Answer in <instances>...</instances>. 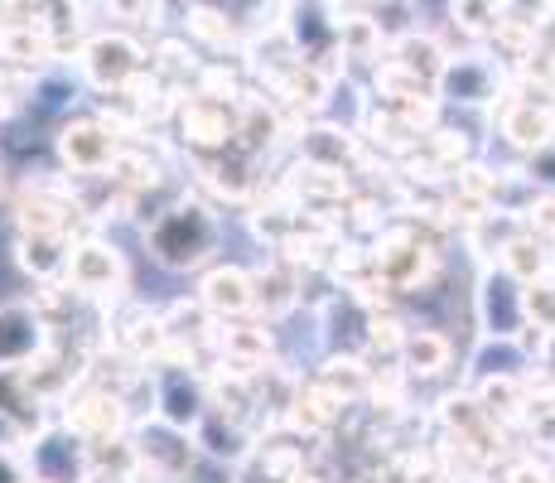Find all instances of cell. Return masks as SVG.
Masks as SVG:
<instances>
[{
	"label": "cell",
	"mask_w": 555,
	"mask_h": 483,
	"mask_svg": "<svg viewBox=\"0 0 555 483\" xmlns=\"http://www.w3.org/2000/svg\"><path fill=\"white\" fill-rule=\"evenodd\" d=\"M222 228L218 218H212L203 203H169L165 213H155L151 232H145V246L155 252L159 266H169V271H194L212 256V246H218Z\"/></svg>",
	"instance_id": "1"
},
{
	"label": "cell",
	"mask_w": 555,
	"mask_h": 483,
	"mask_svg": "<svg viewBox=\"0 0 555 483\" xmlns=\"http://www.w3.org/2000/svg\"><path fill=\"white\" fill-rule=\"evenodd\" d=\"M78 68L98 92H126V88H135V82L145 78L151 59H145L141 39H131L126 29H102V35L82 39Z\"/></svg>",
	"instance_id": "2"
},
{
	"label": "cell",
	"mask_w": 555,
	"mask_h": 483,
	"mask_svg": "<svg viewBox=\"0 0 555 483\" xmlns=\"http://www.w3.org/2000/svg\"><path fill=\"white\" fill-rule=\"evenodd\" d=\"M59 160L73 175H106L121 155V126L102 112H78L59 126Z\"/></svg>",
	"instance_id": "3"
},
{
	"label": "cell",
	"mask_w": 555,
	"mask_h": 483,
	"mask_svg": "<svg viewBox=\"0 0 555 483\" xmlns=\"http://www.w3.org/2000/svg\"><path fill=\"white\" fill-rule=\"evenodd\" d=\"M29 474L39 483H88L92 479V445L78 431H39L29 440Z\"/></svg>",
	"instance_id": "4"
},
{
	"label": "cell",
	"mask_w": 555,
	"mask_h": 483,
	"mask_svg": "<svg viewBox=\"0 0 555 483\" xmlns=\"http://www.w3.org/2000/svg\"><path fill=\"white\" fill-rule=\"evenodd\" d=\"M179 131L189 145L198 150H228L242 136V106L237 97H218V92H198L179 106Z\"/></svg>",
	"instance_id": "5"
},
{
	"label": "cell",
	"mask_w": 555,
	"mask_h": 483,
	"mask_svg": "<svg viewBox=\"0 0 555 483\" xmlns=\"http://www.w3.org/2000/svg\"><path fill=\"white\" fill-rule=\"evenodd\" d=\"M49 353V319L39 305L10 300L0 305V368L25 372Z\"/></svg>",
	"instance_id": "6"
},
{
	"label": "cell",
	"mask_w": 555,
	"mask_h": 483,
	"mask_svg": "<svg viewBox=\"0 0 555 483\" xmlns=\"http://www.w3.org/2000/svg\"><path fill=\"white\" fill-rule=\"evenodd\" d=\"M155 406H159V421L175 425V431L203 425V416L212 411L203 382L189 368H179V363H165V368L155 372Z\"/></svg>",
	"instance_id": "7"
},
{
	"label": "cell",
	"mask_w": 555,
	"mask_h": 483,
	"mask_svg": "<svg viewBox=\"0 0 555 483\" xmlns=\"http://www.w3.org/2000/svg\"><path fill=\"white\" fill-rule=\"evenodd\" d=\"M126 285V262L116 246H106L98 238L88 242H73V256H68V290L73 295H116Z\"/></svg>",
	"instance_id": "8"
},
{
	"label": "cell",
	"mask_w": 555,
	"mask_h": 483,
	"mask_svg": "<svg viewBox=\"0 0 555 483\" xmlns=\"http://www.w3.org/2000/svg\"><path fill=\"white\" fill-rule=\"evenodd\" d=\"M450 59L454 53H444L440 39L421 35V29L391 39V63H397L401 73H411V78H421L425 88H435V92H440V78H444V68H450Z\"/></svg>",
	"instance_id": "9"
},
{
	"label": "cell",
	"mask_w": 555,
	"mask_h": 483,
	"mask_svg": "<svg viewBox=\"0 0 555 483\" xmlns=\"http://www.w3.org/2000/svg\"><path fill=\"white\" fill-rule=\"evenodd\" d=\"M503 136L517 150H551L555 145V112L537 97H521V102L503 106Z\"/></svg>",
	"instance_id": "10"
},
{
	"label": "cell",
	"mask_w": 555,
	"mask_h": 483,
	"mask_svg": "<svg viewBox=\"0 0 555 483\" xmlns=\"http://www.w3.org/2000/svg\"><path fill=\"white\" fill-rule=\"evenodd\" d=\"M198 300H203V309L218 319H237V315H247V309H256L251 276L242 271V266H218V271H208Z\"/></svg>",
	"instance_id": "11"
},
{
	"label": "cell",
	"mask_w": 555,
	"mask_h": 483,
	"mask_svg": "<svg viewBox=\"0 0 555 483\" xmlns=\"http://www.w3.org/2000/svg\"><path fill=\"white\" fill-rule=\"evenodd\" d=\"M0 416H5V421L25 435V445L44 431V396L29 386L25 372L0 368Z\"/></svg>",
	"instance_id": "12"
},
{
	"label": "cell",
	"mask_w": 555,
	"mask_h": 483,
	"mask_svg": "<svg viewBox=\"0 0 555 483\" xmlns=\"http://www.w3.org/2000/svg\"><path fill=\"white\" fill-rule=\"evenodd\" d=\"M68 425L82 440L102 445V440H112L126 425V396L121 392H88V396H78V411H68Z\"/></svg>",
	"instance_id": "13"
},
{
	"label": "cell",
	"mask_w": 555,
	"mask_h": 483,
	"mask_svg": "<svg viewBox=\"0 0 555 483\" xmlns=\"http://www.w3.org/2000/svg\"><path fill=\"white\" fill-rule=\"evenodd\" d=\"M135 459L155 465L159 474H169V479H184V474H189V465H194V445H189V435H184V431H175V425L159 421L155 431H141Z\"/></svg>",
	"instance_id": "14"
},
{
	"label": "cell",
	"mask_w": 555,
	"mask_h": 483,
	"mask_svg": "<svg viewBox=\"0 0 555 483\" xmlns=\"http://www.w3.org/2000/svg\"><path fill=\"white\" fill-rule=\"evenodd\" d=\"M440 92L450 97V102H488V97H498V73L488 59L464 53V59H450V68H444V78H440Z\"/></svg>",
	"instance_id": "15"
},
{
	"label": "cell",
	"mask_w": 555,
	"mask_h": 483,
	"mask_svg": "<svg viewBox=\"0 0 555 483\" xmlns=\"http://www.w3.org/2000/svg\"><path fill=\"white\" fill-rule=\"evenodd\" d=\"M20 266L39 281L49 276H68V256H73V242L68 232H20Z\"/></svg>",
	"instance_id": "16"
},
{
	"label": "cell",
	"mask_w": 555,
	"mask_h": 483,
	"mask_svg": "<svg viewBox=\"0 0 555 483\" xmlns=\"http://www.w3.org/2000/svg\"><path fill=\"white\" fill-rule=\"evenodd\" d=\"M430 271V246H421V242H405V238H391V242H382L377 246V276L387 285H421V276Z\"/></svg>",
	"instance_id": "17"
},
{
	"label": "cell",
	"mask_w": 555,
	"mask_h": 483,
	"mask_svg": "<svg viewBox=\"0 0 555 483\" xmlns=\"http://www.w3.org/2000/svg\"><path fill=\"white\" fill-rule=\"evenodd\" d=\"M300 155H305V165L344 175V165L358 160V145H353V136L338 131V126H309V131L300 136Z\"/></svg>",
	"instance_id": "18"
},
{
	"label": "cell",
	"mask_w": 555,
	"mask_h": 483,
	"mask_svg": "<svg viewBox=\"0 0 555 483\" xmlns=\"http://www.w3.org/2000/svg\"><path fill=\"white\" fill-rule=\"evenodd\" d=\"M338 411H344V402H338L334 392H324L319 382L305 386V392L291 402V421H295V431H305V435L328 431V425L338 421Z\"/></svg>",
	"instance_id": "19"
},
{
	"label": "cell",
	"mask_w": 555,
	"mask_h": 483,
	"mask_svg": "<svg viewBox=\"0 0 555 483\" xmlns=\"http://www.w3.org/2000/svg\"><path fill=\"white\" fill-rule=\"evenodd\" d=\"M184 29H189L194 39H203L208 49H228V45H237V15H228L222 5H208V0L189 5Z\"/></svg>",
	"instance_id": "20"
},
{
	"label": "cell",
	"mask_w": 555,
	"mask_h": 483,
	"mask_svg": "<svg viewBox=\"0 0 555 483\" xmlns=\"http://www.w3.org/2000/svg\"><path fill=\"white\" fill-rule=\"evenodd\" d=\"M159 325H165V339H169V348H194V343L208 334V309H203V300L198 305H189V300H179V305H169L165 309V319H159Z\"/></svg>",
	"instance_id": "21"
},
{
	"label": "cell",
	"mask_w": 555,
	"mask_h": 483,
	"mask_svg": "<svg viewBox=\"0 0 555 483\" xmlns=\"http://www.w3.org/2000/svg\"><path fill=\"white\" fill-rule=\"evenodd\" d=\"M401 353H405V368L421 372V378H435V372H444V363H450V343H444L440 334H430V329L405 334Z\"/></svg>",
	"instance_id": "22"
},
{
	"label": "cell",
	"mask_w": 555,
	"mask_h": 483,
	"mask_svg": "<svg viewBox=\"0 0 555 483\" xmlns=\"http://www.w3.org/2000/svg\"><path fill=\"white\" fill-rule=\"evenodd\" d=\"M503 256H507V271L517 276V281H527V285L546 281V271H551V252L537 238H512L503 246Z\"/></svg>",
	"instance_id": "23"
},
{
	"label": "cell",
	"mask_w": 555,
	"mask_h": 483,
	"mask_svg": "<svg viewBox=\"0 0 555 483\" xmlns=\"http://www.w3.org/2000/svg\"><path fill=\"white\" fill-rule=\"evenodd\" d=\"M251 290H256V309H266V315H281V309H291L295 300V276L285 271V266H271V271H256L251 276Z\"/></svg>",
	"instance_id": "24"
},
{
	"label": "cell",
	"mask_w": 555,
	"mask_h": 483,
	"mask_svg": "<svg viewBox=\"0 0 555 483\" xmlns=\"http://www.w3.org/2000/svg\"><path fill=\"white\" fill-rule=\"evenodd\" d=\"M319 386L334 392L338 402H348V396H358L362 386H367V372H362V363H353V358H334L324 368V378H319Z\"/></svg>",
	"instance_id": "25"
},
{
	"label": "cell",
	"mask_w": 555,
	"mask_h": 483,
	"mask_svg": "<svg viewBox=\"0 0 555 483\" xmlns=\"http://www.w3.org/2000/svg\"><path fill=\"white\" fill-rule=\"evenodd\" d=\"M521 315L537 319V329H555V285L551 281L527 285V295H521Z\"/></svg>",
	"instance_id": "26"
},
{
	"label": "cell",
	"mask_w": 555,
	"mask_h": 483,
	"mask_svg": "<svg viewBox=\"0 0 555 483\" xmlns=\"http://www.w3.org/2000/svg\"><path fill=\"white\" fill-rule=\"evenodd\" d=\"M517 406H521V386L512 378H498V382L483 386V411L488 416H512Z\"/></svg>",
	"instance_id": "27"
},
{
	"label": "cell",
	"mask_w": 555,
	"mask_h": 483,
	"mask_svg": "<svg viewBox=\"0 0 555 483\" xmlns=\"http://www.w3.org/2000/svg\"><path fill=\"white\" fill-rule=\"evenodd\" d=\"M551 5L555 0H503V20L527 25V29H541L551 20Z\"/></svg>",
	"instance_id": "28"
},
{
	"label": "cell",
	"mask_w": 555,
	"mask_h": 483,
	"mask_svg": "<svg viewBox=\"0 0 555 483\" xmlns=\"http://www.w3.org/2000/svg\"><path fill=\"white\" fill-rule=\"evenodd\" d=\"M112 20H126V25H145V20L159 15V0H106Z\"/></svg>",
	"instance_id": "29"
},
{
	"label": "cell",
	"mask_w": 555,
	"mask_h": 483,
	"mask_svg": "<svg viewBox=\"0 0 555 483\" xmlns=\"http://www.w3.org/2000/svg\"><path fill=\"white\" fill-rule=\"evenodd\" d=\"M29 459H20V449H0V483H29Z\"/></svg>",
	"instance_id": "30"
},
{
	"label": "cell",
	"mask_w": 555,
	"mask_h": 483,
	"mask_svg": "<svg viewBox=\"0 0 555 483\" xmlns=\"http://www.w3.org/2000/svg\"><path fill=\"white\" fill-rule=\"evenodd\" d=\"M507 483H551V474H546V469H537V465H512Z\"/></svg>",
	"instance_id": "31"
},
{
	"label": "cell",
	"mask_w": 555,
	"mask_h": 483,
	"mask_svg": "<svg viewBox=\"0 0 555 483\" xmlns=\"http://www.w3.org/2000/svg\"><path fill=\"white\" fill-rule=\"evenodd\" d=\"M20 445H25V435H20L15 425H10L5 416H0V449H20Z\"/></svg>",
	"instance_id": "32"
},
{
	"label": "cell",
	"mask_w": 555,
	"mask_h": 483,
	"mask_svg": "<svg viewBox=\"0 0 555 483\" xmlns=\"http://www.w3.org/2000/svg\"><path fill=\"white\" fill-rule=\"evenodd\" d=\"M291 483H319V479H314V474H305V469H300V474H295Z\"/></svg>",
	"instance_id": "33"
},
{
	"label": "cell",
	"mask_w": 555,
	"mask_h": 483,
	"mask_svg": "<svg viewBox=\"0 0 555 483\" xmlns=\"http://www.w3.org/2000/svg\"><path fill=\"white\" fill-rule=\"evenodd\" d=\"M0 112H5V73H0Z\"/></svg>",
	"instance_id": "34"
},
{
	"label": "cell",
	"mask_w": 555,
	"mask_h": 483,
	"mask_svg": "<svg viewBox=\"0 0 555 483\" xmlns=\"http://www.w3.org/2000/svg\"><path fill=\"white\" fill-rule=\"evenodd\" d=\"M29 483H39V479H29Z\"/></svg>",
	"instance_id": "35"
},
{
	"label": "cell",
	"mask_w": 555,
	"mask_h": 483,
	"mask_svg": "<svg viewBox=\"0 0 555 483\" xmlns=\"http://www.w3.org/2000/svg\"><path fill=\"white\" fill-rule=\"evenodd\" d=\"M377 5H382V0H377Z\"/></svg>",
	"instance_id": "36"
}]
</instances>
